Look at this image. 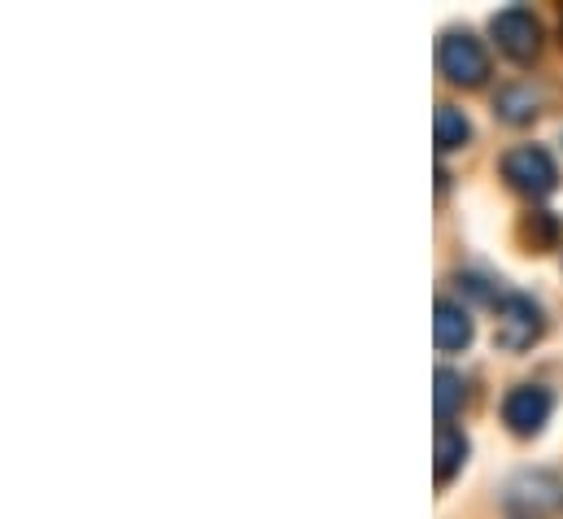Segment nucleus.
<instances>
[{
  "instance_id": "f257e3e1",
  "label": "nucleus",
  "mask_w": 563,
  "mask_h": 519,
  "mask_svg": "<svg viewBox=\"0 0 563 519\" xmlns=\"http://www.w3.org/2000/svg\"><path fill=\"white\" fill-rule=\"evenodd\" d=\"M503 179L525 197H551L560 188V166L542 144H520L503 157Z\"/></svg>"
},
{
  "instance_id": "f03ea898",
  "label": "nucleus",
  "mask_w": 563,
  "mask_h": 519,
  "mask_svg": "<svg viewBox=\"0 0 563 519\" xmlns=\"http://www.w3.org/2000/svg\"><path fill=\"white\" fill-rule=\"evenodd\" d=\"M494 306H498L494 341H498L503 350L520 354V350H529V345L542 336V306H538L533 297H525V292H503Z\"/></svg>"
},
{
  "instance_id": "7ed1b4c3",
  "label": "nucleus",
  "mask_w": 563,
  "mask_h": 519,
  "mask_svg": "<svg viewBox=\"0 0 563 519\" xmlns=\"http://www.w3.org/2000/svg\"><path fill=\"white\" fill-rule=\"evenodd\" d=\"M437 66H441V75H445L450 84H459V88H481V84L489 79V53H485V44H481L476 35H467V31L441 40Z\"/></svg>"
},
{
  "instance_id": "20e7f679",
  "label": "nucleus",
  "mask_w": 563,
  "mask_h": 519,
  "mask_svg": "<svg viewBox=\"0 0 563 519\" xmlns=\"http://www.w3.org/2000/svg\"><path fill=\"white\" fill-rule=\"evenodd\" d=\"M489 31H494L498 48H503L511 62H533V57H538V48H542V22H538L529 9H520V4H511V9L494 13Z\"/></svg>"
},
{
  "instance_id": "39448f33",
  "label": "nucleus",
  "mask_w": 563,
  "mask_h": 519,
  "mask_svg": "<svg viewBox=\"0 0 563 519\" xmlns=\"http://www.w3.org/2000/svg\"><path fill=\"white\" fill-rule=\"evenodd\" d=\"M551 410H555V397L542 385H516L503 397V419H507V428L516 437H538L547 428Z\"/></svg>"
},
{
  "instance_id": "423d86ee",
  "label": "nucleus",
  "mask_w": 563,
  "mask_h": 519,
  "mask_svg": "<svg viewBox=\"0 0 563 519\" xmlns=\"http://www.w3.org/2000/svg\"><path fill=\"white\" fill-rule=\"evenodd\" d=\"M432 341H437V350H463L472 341V314L459 301H437Z\"/></svg>"
},
{
  "instance_id": "0eeeda50",
  "label": "nucleus",
  "mask_w": 563,
  "mask_h": 519,
  "mask_svg": "<svg viewBox=\"0 0 563 519\" xmlns=\"http://www.w3.org/2000/svg\"><path fill=\"white\" fill-rule=\"evenodd\" d=\"M463 459H467V437L454 428H437V485H450Z\"/></svg>"
},
{
  "instance_id": "6e6552de",
  "label": "nucleus",
  "mask_w": 563,
  "mask_h": 519,
  "mask_svg": "<svg viewBox=\"0 0 563 519\" xmlns=\"http://www.w3.org/2000/svg\"><path fill=\"white\" fill-rule=\"evenodd\" d=\"M432 131H437V148H441V153L463 148V144H467V135H472L467 119H463V110H454V106H437Z\"/></svg>"
},
{
  "instance_id": "1a4fd4ad",
  "label": "nucleus",
  "mask_w": 563,
  "mask_h": 519,
  "mask_svg": "<svg viewBox=\"0 0 563 519\" xmlns=\"http://www.w3.org/2000/svg\"><path fill=\"white\" fill-rule=\"evenodd\" d=\"M459 406H463V376L450 372V367H441L437 372V423L445 428L459 415Z\"/></svg>"
},
{
  "instance_id": "9d476101",
  "label": "nucleus",
  "mask_w": 563,
  "mask_h": 519,
  "mask_svg": "<svg viewBox=\"0 0 563 519\" xmlns=\"http://www.w3.org/2000/svg\"><path fill=\"white\" fill-rule=\"evenodd\" d=\"M498 114H503L507 123H529V119L538 114V97H533L529 88H511V92L498 97Z\"/></svg>"
},
{
  "instance_id": "9b49d317",
  "label": "nucleus",
  "mask_w": 563,
  "mask_h": 519,
  "mask_svg": "<svg viewBox=\"0 0 563 519\" xmlns=\"http://www.w3.org/2000/svg\"><path fill=\"white\" fill-rule=\"evenodd\" d=\"M555 232H560V223H555L551 214H533V219H529V236H533V250H538V245H547V241H555Z\"/></svg>"
}]
</instances>
